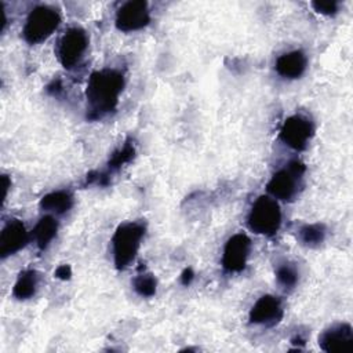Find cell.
Returning <instances> with one entry per match:
<instances>
[{"label":"cell","mask_w":353,"mask_h":353,"mask_svg":"<svg viewBox=\"0 0 353 353\" xmlns=\"http://www.w3.org/2000/svg\"><path fill=\"white\" fill-rule=\"evenodd\" d=\"M124 87V77L119 70L102 69L94 72L87 84L85 97L90 119H101L113 112Z\"/></svg>","instance_id":"cell-1"},{"label":"cell","mask_w":353,"mask_h":353,"mask_svg":"<svg viewBox=\"0 0 353 353\" xmlns=\"http://www.w3.org/2000/svg\"><path fill=\"white\" fill-rule=\"evenodd\" d=\"M145 228L138 222H124L119 225L112 239L113 259L117 269H124L134 261Z\"/></svg>","instance_id":"cell-2"},{"label":"cell","mask_w":353,"mask_h":353,"mask_svg":"<svg viewBox=\"0 0 353 353\" xmlns=\"http://www.w3.org/2000/svg\"><path fill=\"white\" fill-rule=\"evenodd\" d=\"M248 226L254 233L273 236L281 226V210L272 196H259L248 214Z\"/></svg>","instance_id":"cell-3"},{"label":"cell","mask_w":353,"mask_h":353,"mask_svg":"<svg viewBox=\"0 0 353 353\" xmlns=\"http://www.w3.org/2000/svg\"><path fill=\"white\" fill-rule=\"evenodd\" d=\"M61 22L57 10L48 6H39L30 11L26 18L22 36L30 44H37L48 39Z\"/></svg>","instance_id":"cell-4"},{"label":"cell","mask_w":353,"mask_h":353,"mask_svg":"<svg viewBox=\"0 0 353 353\" xmlns=\"http://www.w3.org/2000/svg\"><path fill=\"white\" fill-rule=\"evenodd\" d=\"M305 165L298 160L288 163L285 168L273 174V176L268 182L266 189L269 194L273 199L284 201L292 200V197L296 194V183L305 174Z\"/></svg>","instance_id":"cell-5"},{"label":"cell","mask_w":353,"mask_h":353,"mask_svg":"<svg viewBox=\"0 0 353 353\" xmlns=\"http://www.w3.org/2000/svg\"><path fill=\"white\" fill-rule=\"evenodd\" d=\"M87 34L81 28H69L61 36L57 46V55L62 66L70 69L77 65L87 50Z\"/></svg>","instance_id":"cell-6"},{"label":"cell","mask_w":353,"mask_h":353,"mask_svg":"<svg viewBox=\"0 0 353 353\" xmlns=\"http://www.w3.org/2000/svg\"><path fill=\"white\" fill-rule=\"evenodd\" d=\"M313 135L312 123L299 114L288 117L280 130V139L294 150H303Z\"/></svg>","instance_id":"cell-7"},{"label":"cell","mask_w":353,"mask_h":353,"mask_svg":"<svg viewBox=\"0 0 353 353\" xmlns=\"http://www.w3.org/2000/svg\"><path fill=\"white\" fill-rule=\"evenodd\" d=\"M150 22L148 3L134 0L124 3L116 14V26L121 32H134L145 28Z\"/></svg>","instance_id":"cell-8"},{"label":"cell","mask_w":353,"mask_h":353,"mask_svg":"<svg viewBox=\"0 0 353 353\" xmlns=\"http://www.w3.org/2000/svg\"><path fill=\"white\" fill-rule=\"evenodd\" d=\"M319 345L328 353H347L353 350V328L347 323L334 324L319 336Z\"/></svg>","instance_id":"cell-9"},{"label":"cell","mask_w":353,"mask_h":353,"mask_svg":"<svg viewBox=\"0 0 353 353\" xmlns=\"http://www.w3.org/2000/svg\"><path fill=\"white\" fill-rule=\"evenodd\" d=\"M250 247H251V241L247 234L244 233L233 234L226 241L223 248V255H222L223 269L230 273L241 272L245 268Z\"/></svg>","instance_id":"cell-10"},{"label":"cell","mask_w":353,"mask_h":353,"mask_svg":"<svg viewBox=\"0 0 353 353\" xmlns=\"http://www.w3.org/2000/svg\"><path fill=\"white\" fill-rule=\"evenodd\" d=\"M29 240L25 225L19 219H10L0 234V255L7 258L22 250Z\"/></svg>","instance_id":"cell-11"},{"label":"cell","mask_w":353,"mask_h":353,"mask_svg":"<svg viewBox=\"0 0 353 353\" xmlns=\"http://www.w3.org/2000/svg\"><path fill=\"white\" fill-rule=\"evenodd\" d=\"M250 321L254 324L272 325L281 320L283 307L277 296L263 295L261 296L250 310Z\"/></svg>","instance_id":"cell-12"},{"label":"cell","mask_w":353,"mask_h":353,"mask_svg":"<svg viewBox=\"0 0 353 353\" xmlns=\"http://www.w3.org/2000/svg\"><path fill=\"white\" fill-rule=\"evenodd\" d=\"M307 59L302 51H290L280 55L276 61V72L285 79H298L306 69Z\"/></svg>","instance_id":"cell-13"},{"label":"cell","mask_w":353,"mask_h":353,"mask_svg":"<svg viewBox=\"0 0 353 353\" xmlns=\"http://www.w3.org/2000/svg\"><path fill=\"white\" fill-rule=\"evenodd\" d=\"M58 230V223L54 219V216L51 215H44L43 218H40V221L36 223L33 232H32V237L36 243V245L40 250L47 248V245L52 241V239L55 237Z\"/></svg>","instance_id":"cell-14"},{"label":"cell","mask_w":353,"mask_h":353,"mask_svg":"<svg viewBox=\"0 0 353 353\" xmlns=\"http://www.w3.org/2000/svg\"><path fill=\"white\" fill-rule=\"evenodd\" d=\"M72 205H73V197L66 190L51 192L40 200V207L44 211L54 212V214H63L69 211Z\"/></svg>","instance_id":"cell-15"},{"label":"cell","mask_w":353,"mask_h":353,"mask_svg":"<svg viewBox=\"0 0 353 353\" xmlns=\"http://www.w3.org/2000/svg\"><path fill=\"white\" fill-rule=\"evenodd\" d=\"M37 283H39V276L34 270H23L12 288V295L17 299H29L34 295L36 288H37Z\"/></svg>","instance_id":"cell-16"},{"label":"cell","mask_w":353,"mask_h":353,"mask_svg":"<svg viewBox=\"0 0 353 353\" xmlns=\"http://www.w3.org/2000/svg\"><path fill=\"white\" fill-rule=\"evenodd\" d=\"M325 236V229L321 223H310L305 225L299 230V239L305 245L309 247H316L324 241Z\"/></svg>","instance_id":"cell-17"},{"label":"cell","mask_w":353,"mask_h":353,"mask_svg":"<svg viewBox=\"0 0 353 353\" xmlns=\"http://www.w3.org/2000/svg\"><path fill=\"white\" fill-rule=\"evenodd\" d=\"M135 156V146L131 142H125L120 149H117L112 157L109 159V170L110 171H116L119 168H121L124 164L130 163L132 160V157Z\"/></svg>","instance_id":"cell-18"},{"label":"cell","mask_w":353,"mask_h":353,"mask_svg":"<svg viewBox=\"0 0 353 353\" xmlns=\"http://www.w3.org/2000/svg\"><path fill=\"white\" fill-rule=\"evenodd\" d=\"M132 285L141 296H152L156 294L157 281L152 273H141L132 280Z\"/></svg>","instance_id":"cell-19"},{"label":"cell","mask_w":353,"mask_h":353,"mask_svg":"<svg viewBox=\"0 0 353 353\" xmlns=\"http://www.w3.org/2000/svg\"><path fill=\"white\" fill-rule=\"evenodd\" d=\"M276 279L280 285L284 288H292L298 281V273L294 266L288 263H283L276 270Z\"/></svg>","instance_id":"cell-20"},{"label":"cell","mask_w":353,"mask_h":353,"mask_svg":"<svg viewBox=\"0 0 353 353\" xmlns=\"http://www.w3.org/2000/svg\"><path fill=\"white\" fill-rule=\"evenodd\" d=\"M312 7L320 14L332 15L338 11V1H312Z\"/></svg>","instance_id":"cell-21"},{"label":"cell","mask_w":353,"mask_h":353,"mask_svg":"<svg viewBox=\"0 0 353 353\" xmlns=\"http://www.w3.org/2000/svg\"><path fill=\"white\" fill-rule=\"evenodd\" d=\"M72 276V269L69 265H61L57 268L55 270V277L61 279V280H68Z\"/></svg>","instance_id":"cell-22"},{"label":"cell","mask_w":353,"mask_h":353,"mask_svg":"<svg viewBox=\"0 0 353 353\" xmlns=\"http://www.w3.org/2000/svg\"><path fill=\"white\" fill-rule=\"evenodd\" d=\"M193 277H194L193 270H192L190 268H188V269H185V270L182 272V274H181V281H182V284L188 285V284H190V281L193 280Z\"/></svg>","instance_id":"cell-23"}]
</instances>
